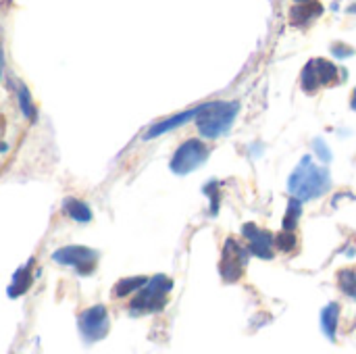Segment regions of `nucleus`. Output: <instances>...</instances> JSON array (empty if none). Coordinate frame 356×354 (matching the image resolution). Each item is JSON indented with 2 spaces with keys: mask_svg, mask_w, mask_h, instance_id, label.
I'll return each instance as SVG.
<instances>
[{
  "mask_svg": "<svg viewBox=\"0 0 356 354\" xmlns=\"http://www.w3.org/2000/svg\"><path fill=\"white\" fill-rule=\"evenodd\" d=\"M288 186H290L292 198H298L302 202V200H313L325 194L332 186V179L325 169L317 167L311 161V156H305L300 165L294 169V173L290 175Z\"/></svg>",
  "mask_w": 356,
  "mask_h": 354,
  "instance_id": "1",
  "label": "nucleus"
},
{
  "mask_svg": "<svg viewBox=\"0 0 356 354\" xmlns=\"http://www.w3.org/2000/svg\"><path fill=\"white\" fill-rule=\"evenodd\" d=\"M238 102H211L200 106L196 115L200 134L204 138H219L221 134H227L238 117Z\"/></svg>",
  "mask_w": 356,
  "mask_h": 354,
  "instance_id": "2",
  "label": "nucleus"
},
{
  "mask_svg": "<svg viewBox=\"0 0 356 354\" xmlns=\"http://www.w3.org/2000/svg\"><path fill=\"white\" fill-rule=\"evenodd\" d=\"M173 282L167 275H156L140 288V294L131 300L134 313H159L167 305V294L171 292Z\"/></svg>",
  "mask_w": 356,
  "mask_h": 354,
  "instance_id": "3",
  "label": "nucleus"
},
{
  "mask_svg": "<svg viewBox=\"0 0 356 354\" xmlns=\"http://www.w3.org/2000/svg\"><path fill=\"white\" fill-rule=\"evenodd\" d=\"M340 81V71L332 61L325 58H313L302 69V90L307 94H315L321 88L334 86Z\"/></svg>",
  "mask_w": 356,
  "mask_h": 354,
  "instance_id": "4",
  "label": "nucleus"
},
{
  "mask_svg": "<svg viewBox=\"0 0 356 354\" xmlns=\"http://www.w3.org/2000/svg\"><path fill=\"white\" fill-rule=\"evenodd\" d=\"M52 261L58 265H67L73 267L81 277L92 275L96 265H98V252L88 248V246H65L54 250Z\"/></svg>",
  "mask_w": 356,
  "mask_h": 354,
  "instance_id": "5",
  "label": "nucleus"
},
{
  "mask_svg": "<svg viewBox=\"0 0 356 354\" xmlns=\"http://www.w3.org/2000/svg\"><path fill=\"white\" fill-rule=\"evenodd\" d=\"M209 159V148L200 140H188L184 142L177 152L171 159V171L175 175H188L194 169H198Z\"/></svg>",
  "mask_w": 356,
  "mask_h": 354,
  "instance_id": "6",
  "label": "nucleus"
},
{
  "mask_svg": "<svg viewBox=\"0 0 356 354\" xmlns=\"http://www.w3.org/2000/svg\"><path fill=\"white\" fill-rule=\"evenodd\" d=\"M108 313L102 305L88 309L81 317H79V334L83 338L86 344H94L98 340H102L108 334Z\"/></svg>",
  "mask_w": 356,
  "mask_h": 354,
  "instance_id": "7",
  "label": "nucleus"
},
{
  "mask_svg": "<svg viewBox=\"0 0 356 354\" xmlns=\"http://www.w3.org/2000/svg\"><path fill=\"white\" fill-rule=\"evenodd\" d=\"M246 261H248V252L244 250V246H240L234 238H229L223 246V257H221V265H219L221 277L229 284L238 282L240 275L244 273Z\"/></svg>",
  "mask_w": 356,
  "mask_h": 354,
  "instance_id": "8",
  "label": "nucleus"
},
{
  "mask_svg": "<svg viewBox=\"0 0 356 354\" xmlns=\"http://www.w3.org/2000/svg\"><path fill=\"white\" fill-rule=\"evenodd\" d=\"M242 234L248 240V250L252 255H257L259 259H271L273 257V242H275V238L269 232L248 223V225H244Z\"/></svg>",
  "mask_w": 356,
  "mask_h": 354,
  "instance_id": "9",
  "label": "nucleus"
},
{
  "mask_svg": "<svg viewBox=\"0 0 356 354\" xmlns=\"http://www.w3.org/2000/svg\"><path fill=\"white\" fill-rule=\"evenodd\" d=\"M31 267H33V259H29L27 265H23V267H19L15 271L13 284L6 290L8 298H19V296H23L29 290V286H31Z\"/></svg>",
  "mask_w": 356,
  "mask_h": 354,
  "instance_id": "10",
  "label": "nucleus"
},
{
  "mask_svg": "<svg viewBox=\"0 0 356 354\" xmlns=\"http://www.w3.org/2000/svg\"><path fill=\"white\" fill-rule=\"evenodd\" d=\"M323 13V6L321 4H317V2H300L298 6H294L292 10H290V21L294 23V25H307L309 21H313V19H317L319 15Z\"/></svg>",
  "mask_w": 356,
  "mask_h": 354,
  "instance_id": "11",
  "label": "nucleus"
},
{
  "mask_svg": "<svg viewBox=\"0 0 356 354\" xmlns=\"http://www.w3.org/2000/svg\"><path fill=\"white\" fill-rule=\"evenodd\" d=\"M198 111H200V108H192V111H186V113H181V115H175V117H171V119H167V121L156 123L152 129H148L146 140L156 138V136H161V134H165V131H171V129H175V127H179V125H184L186 121H190L192 117H196V115H198Z\"/></svg>",
  "mask_w": 356,
  "mask_h": 354,
  "instance_id": "12",
  "label": "nucleus"
},
{
  "mask_svg": "<svg viewBox=\"0 0 356 354\" xmlns=\"http://www.w3.org/2000/svg\"><path fill=\"white\" fill-rule=\"evenodd\" d=\"M63 209H65V213H67L73 221H77V223H90V221H92V211H90V207H88L86 202L77 200V198H65Z\"/></svg>",
  "mask_w": 356,
  "mask_h": 354,
  "instance_id": "13",
  "label": "nucleus"
},
{
  "mask_svg": "<svg viewBox=\"0 0 356 354\" xmlns=\"http://www.w3.org/2000/svg\"><path fill=\"white\" fill-rule=\"evenodd\" d=\"M338 317H340V309L336 303L327 305L321 313V325H323V332L327 334V338H336V328H338Z\"/></svg>",
  "mask_w": 356,
  "mask_h": 354,
  "instance_id": "14",
  "label": "nucleus"
},
{
  "mask_svg": "<svg viewBox=\"0 0 356 354\" xmlns=\"http://www.w3.org/2000/svg\"><path fill=\"white\" fill-rule=\"evenodd\" d=\"M146 282H148L146 277H123V280L113 288V294L119 296V298H125V296H129V294H136L140 288H144Z\"/></svg>",
  "mask_w": 356,
  "mask_h": 354,
  "instance_id": "15",
  "label": "nucleus"
},
{
  "mask_svg": "<svg viewBox=\"0 0 356 354\" xmlns=\"http://www.w3.org/2000/svg\"><path fill=\"white\" fill-rule=\"evenodd\" d=\"M17 100H19V106H21L23 115H25L27 119H35V108H33L31 94H29V90H27V86L19 83V88H17Z\"/></svg>",
  "mask_w": 356,
  "mask_h": 354,
  "instance_id": "16",
  "label": "nucleus"
},
{
  "mask_svg": "<svg viewBox=\"0 0 356 354\" xmlns=\"http://www.w3.org/2000/svg\"><path fill=\"white\" fill-rule=\"evenodd\" d=\"M338 282H340V288H342L344 294L356 298V271H353V269H342L338 273Z\"/></svg>",
  "mask_w": 356,
  "mask_h": 354,
  "instance_id": "17",
  "label": "nucleus"
},
{
  "mask_svg": "<svg viewBox=\"0 0 356 354\" xmlns=\"http://www.w3.org/2000/svg\"><path fill=\"white\" fill-rule=\"evenodd\" d=\"M300 200L298 198H292L290 204H288V213L284 217V230H294L296 223H298V217H300Z\"/></svg>",
  "mask_w": 356,
  "mask_h": 354,
  "instance_id": "18",
  "label": "nucleus"
},
{
  "mask_svg": "<svg viewBox=\"0 0 356 354\" xmlns=\"http://www.w3.org/2000/svg\"><path fill=\"white\" fill-rule=\"evenodd\" d=\"M296 236L292 234V230H284L275 236V246L284 252H290V250H296Z\"/></svg>",
  "mask_w": 356,
  "mask_h": 354,
  "instance_id": "19",
  "label": "nucleus"
},
{
  "mask_svg": "<svg viewBox=\"0 0 356 354\" xmlns=\"http://www.w3.org/2000/svg\"><path fill=\"white\" fill-rule=\"evenodd\" d=\"M317 150H319V154H321V156L325 154V159H327V161L332 159V154H330V150H327L325 146H321V142H319V140H317Z\"/></svg>",
  "mask_w": 356,
  "mask_h": 354,
  "instance_id": "20",
  "label": "nucleus"
},
{
  "mask_svg": "<svg viewBox=\"0 0 356 354\" xmlns=\"http://www.w3.org/2000/svg\"><path fill=\"white\" fill-rule=\"evenodd\" d=\"M2 71H4V61H2V46H0V77H2Z\"/></svg>",
  "mask_w": 356,
  "mask_h": 354,
  "instance_id": "21",
  "label": "nucleus"
},
{
  "mask_svg": "<svg viewBox=\"0 0 356 354\" xmlns=\"http://www.w3.org/2000/svg\"><path fill=\"white\" fill-rule=\"evenodd\" d=\"M353 108H356V88L355 92H353Z\"/></svg>",
  "mask_w": 356,
  "mask_h": 354,
  "instance_id": "22",
  "label": "nucleus"
},
{
  "mask_svg": "<svg viewBox=\"0 0 356 354\" xmlns=\"http://www.w3.org/2000/svg\"><path fill=\"white\" fill-rule=\"evenodd\" d=\"M0 152H6V144H0Z\"/></svg>",
  "mask_w": 356,
  "mask_h": 354,
  "instance_id": "23",
  "label": "nucleus"
},
{
  "mask_svg": "<svg viewBox=\"0 0 356 354\" xmlns=\"http://www.w3.org/2000/svg\"><path fill=\"white\" fill-rule=\"evenodd\" d=\"M296 2H311V0H296Z\"/></svg>",
  "mask_w": 356,
  "mask_h": 354,
  "instance_id": "24",
  "label": "nucleus"
}]
</instances>
